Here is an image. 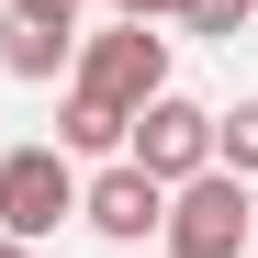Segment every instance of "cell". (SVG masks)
<instances>
[{"mask_svg": "<svg viewBox=\"0 0 258 258\" xmlns=\"http://www.w3.org/2000/svg\"><path fill=\"white\" fill-rule=\"evenodd\" d=\"M0 258H34V247H23V236H0Z\"/></svg>", "mask_w": 258, "mask_h": 258, "instance_id": "obj_12", "label": "cell"}, {"mask_svg": "<svg viewBox=\"0 0 258 258\" xmlns=\"http://www.w3.org/2000/svg\"><path fill=\"white\" fill-rule=\"evenodd\" d=\"M157 236H168V258H247V236H258L247 180H225V168L180 180V191H168V213H157Z\"/></svg>", "mask_w": 258, "mask_h": 258, "instance_id": "obj_1", "label": "cell"}, {"mask_svg": "<svg viewBox=\"0 0 258 258\" xmlns=\"http://www.w3.org/2000/svg\"><path fill=\"white\" fill-rule=\"evenodd\" d=\"M123 157H135L157 191H180V180H202V168H213V112L180 101V90H157L135 123H123Z\"/></svg>", "mask_w": 258, "mask_h": 258, "instance_id": "obj_3", "label": "cell"}, {"mask_svg": "<svg viewBox=\"0 0 258 258\" xmlns=\"http://www.w3.org/2000/svg\"><path fill=\"white\" fill-rule=\"evenodd\" d=\"M68 56H79V34H56V23H23V12L0 23V68H12V79H56Z\"/></svg>", "mask_w": 258, "mask_h": 258, "instance_id": "obj_6", "label": "cell"}, {"mask_svg": "<svg viewBox=\"0 0 258 258\" xmlns=\"http://www.w3.org/2000/svg\"><path fill=\"white\" fill-rule=\"evenodd\" d=\"M23 23H56V34H79V12H90V0H12Z\"/></svg>", "mask_w": 258, "mask_h": 258, "instance_id": "obj_10", "label": "cell"}, {"mask_svg": "<svg viewBox=\"0 0 258 258\" xmlns=\"http://www.w3.org/2000/svg\"><path fill=\"white\" fill-rule=\"evenodd\" d=\"M79 90L112 101V112H146V101L168 90V34H157V23H112V34H90V45H79Z\"/></svg>", "mask_w": 258, "mask_h": 258, "instance_id": "obj_2", "label": "cell"}, {"mask_svg": "<svg viewBox=\"0 0 258 258\" xmlns=\"http://www.w3.org/2000/svg\"><path fill=\"white\" fill-rule=\"evenodd\" d=\"M157 213H168V191L146 180L135 157H123V168H101V180H79V225H90V236H112V247H146V236H157Z\"/></svg>", "mask_w": 258, "mask_h": 258, "instance_id": "obj_5", "label": "cell"}, {"mask_svg": "<svg viewBox=\"0 0 258 258\" xmlns=\"http://www.w3.org/2000/svg\"><path fill=\"white\" fill-rule=\"evenodd\" d=\"M236 23H247V0H180V34H213V45H236Z\"/></svg>", "mask_w": 258, "mask_h": 258, "instance_id": "obj_9", "label": "cell"}, {"mask_svg": "<svg viewBox=\"0 0 258 258\" xmlns=\"http://www.w3.org/2000/svg\"><path fill=\"white\" fill-rule=\"evenodd\" d=\"M68 213H79V168H68L56 146H12V157H0V236L45 247Z\"/></svg>", "mask_w": 258, "mask_h": 258, "instance_id": "obj_4", "label": "cell"}, {"mask_svg": "<svg viewBox=\"0 0 258 258\" xmlns=\"http://www.w3.org/2000/svg\"><path fill=\"white\" fill-rule=\"evenodd\" d=\"M247 23H258V0H247Z\"/></svg>", "mask_w": 258, "mask_h": 258, "instance_id": "obj_13", "label": "cell"}, {"mask_svg": "<svg viewBox=\"0 0 258 258\" xmlns=\"http://www.w3.org/2000/svg\"><path fill=\"white\" fill-rule=\"evenodd\" d=\"M123 123H135V112H112V101H90V90H68V123H56V157H112V146H123Z\"/></svg>", "mask_w": 258, "mask_h": 258, "instance_id": "obj_7", "label": "cell"}, {"mask_svg": "<svg viewBox=\"0 0 258 258\" xmlns=\"http://www.w3.org/2000/svg\"><path fill=\"white\" fill-rule=\"evenodd\" d=\"M247 258H258V236H247Z\"/></svg>", "mask_w": 258, "mask_h": 258, "instance_id": "obj_14", "label": "cell"}, {"mask_svg": "<svg viewBox=\"0 0 258 258\" xmlns=\"http://www.w3.org/2000/svg\"><path fill=\"white\" fill-rule=\"evenodd\" d=\"M123 23H180V0H112Z\"/></svg>", "mask_w": 258, "mask_h": 258, "instance_id": "obj_11", "label": "cell"}, {"mask_svg": "<svg viewBox=\"0 0 258 258\" xmlns=\"http://www.w3.org/2000/svg\"><path fill=\"white\" fill-rule=\"evenodd\" d=\"M213 168H225V180H258V101L213 112Z\"/></svg>", "mask_w": 258, "mask_h": 258, "instance_id": "obj_8", "label": "cell"}]
</instances>
